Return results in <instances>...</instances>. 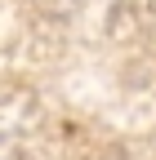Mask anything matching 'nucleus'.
I'll list each match as a JSON object with an SVG mask.
<instances>
[]
</instances>
